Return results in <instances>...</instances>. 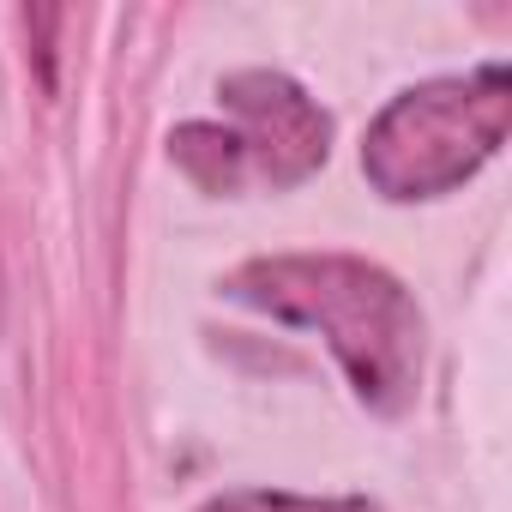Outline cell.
<instances>
[{"label": "cell", "mask_w": 512, "mask_h": 512, "mask_svg": "<svg viewBox=\"0 0 512 512\" xmlns=\"http://www.w3.org/2000/svg\"><path fill=\"white\" fill-rule=\"evenodd\" d=\"M229 302L326 338L356 404L374 416H404L422 392L428 326L416 296L374 260L356 253H260L241 260L223 284Z\"/></svg>", "instance_id": "obj_1"}, {"label": "cell", "mask_w": 512, "mask_h": 512, "mask_svg": "<svg viewBox=\"0 0 512 512\" xmlns=\"http://www.w3.org/2000/svg\"><path fill=\"white\" fill-rule=\"evenodd\" d=\"M512 127V73L500 61L458 73V79H422L398 91L362 139V175L380 199L416 205L464 187Z\"/></svg>", "instance_id": "obj_2"}, {"label": "cell", "mask_w": 512, "mask_h": 512, "mask_svg": "<svg viewBox=\"0 0 512 512\" xmlns=\"http://www.w3.org/2000/svg\"><path fill=\"white\" fill-rule=\"evenodd\" d=\"M217 103L229 127L217 121H181L169 133V163L217 199H235L247 187H302L332 157V115L272 67H241L217 79Z\"/></svg>", "instance_id": "obj_3"}, {"label": "cell", "mask_w": 512, "mask_h": 512, "mask_svg": "<svg viewBox=\"0 0 512 512\" xmlns=\"http://www.w3.org/2000/svg\"><path fill=\"white\" fill-rule=\"evenodd\" d=\"M199 512H380L362 494H284V488H223Z\"/></svg>", "instance_id": "obj_4"}]
</instances>
